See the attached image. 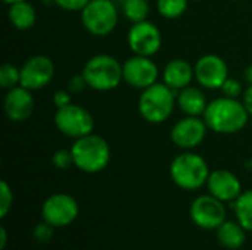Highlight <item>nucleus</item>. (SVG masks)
<instances>
[{
  "mask_svg": "<svg viewBox=\"0 0 252 250\" xmlns=\"http://www.w3.org/2000/svg\"><path fill=\"white\" fill-rule=\"evenodd\" d=\"M250 113L242 102L232 97H219L208 103L202 118L217 134H235L245 128Z\"/></svg>",
  "mask_w": 252,
  "mask_h": 250,
  "instance_id": "f257e3e1",
  "label": "nucleus"
},
{
  "mask_svg": "<svg viewBox=\"0 0 252 250\" xmlns=\"http://www.w3.org/2000/svg\"><path fill=\"white\" fill-rule=\"evenodd\" d=\"M69 150L72 153L74 167L87 174L100 172L111 161V147L108 141L93 133L77 139Z\"/></svg>",
  "mask_w": 252,
  "mask_h": 250,
  "instance_id": "f03ea898",
  "label": "nucleus"
},
{
  "mask_svg": "<svg viewBox=\"0 0 252 250\" xmlns=\"http://www.w3.org/2000/svg\"><path fill=\"white\" fill-rule=\"evenodd\" d=\"M81 74L89 88L111 91L123 81V65L111 55H94L86 62Z\"/></svg>",
  "mask_w": 252,
  "mask_h": 250,
  "instance_id": "7ed1b4c3",
  "label": "nucleus"
},
{
  "mask_svg": "<svg viewBox=\"0 0 252 250\" xmlns=\"http://www.w3.org/2000/svg\"><path fill=\"white\" fill-rule=\"evenodd\" d=\"M177 97L174 90L165 83H155L154 85L142 90L139 97V113L149 124H161L168 119L174 111Z\"/></svg>",
  "mask_w": 252,
  "mask_h": 250,
  "instance_id": "20e7f679",
  "label": "nucleus"
},
{
  "mask_svg": "<svg viewBox=\"0 0 252 250\" xmlns=\"http://www.w3.org/2000/svg\"><path fill=\"white\" fill-rule=\"evenodd\" d=\"M210 168L205 159L193 152H185L176 156L170 165L173 181L183 190H198L207 184Z\"/></svg>",
  "mask_w": 252,
  "mask_h": 250,
  "instance_id": "39448f33",
  "label": "nucleus"
},
{
  "mask_svg": "<svg viewBox=\"0 0 252 250\" xmlns=\"http://www.w3.org/2000/svg\"><path fill=\"white\" fill-rule=\"evenodd\" d=\"M53 122L59 133L74 140L92 134L94 130V118L90 111L75 103L58 108L53 116Z\"/></svg>",
  "mask_w": 252,
  "mask_h": 250,
  "instance_id": "423d86ee",
  "label": "nucleus"
},
{
  "mask_svg": "<svg viewBox=\"0 0 252 250\" xmlns=\"http://www.w3.org/2000/svg\"><path fill=\"white\" fill-rule=\"evenodd\" d=\"M81 22L90 34L105 37L118 24V9L112 0H90L81 10Z\"/></svg>",
  "mask_w": 252,
  "mask_h": 250,
  "instance_id": "0eeeda50",
  "label": "nucleus"
},
{
  "mask_svg": "<svg viewBox=\"0 0 252 250\" xmlns=\"http://www.w3.org/2000/svg\"><path fill=\"white\" fill-rule=\"evenodd\" d=\"M127 43L134 55L151 57L155 53H158V50L161 49L162 44L161 31L155 24L149 22L148 19L142 22H136L128 29Z\"/></svg>",
  "mask_w": 252,
  "mask_h": 250,
  "instance_id": "6e6552de",
  "label": "nucleus"
},
{
  "mask_svg": "<svg viewBox=\"0 0 252 250\" xmlns=\"http://www.w3.org/2000/svg\"><path fill=\"white\" fill-rule=\"evenodd\" d=\"M158 75V66L148 56L134 55L123 63V80L134 88L145 90L154 85Z\"/></svg>",
  "mask_w": 252,
  "mask_h": 250,
  "instance_id": "1a4fd4ad",
  "label": "nucleus"
},
{
  "mask_svg": "<svg viewBox=\"0 0 252 250\" xmlns=\"http://www.w3.org/2000/svg\"><path fill=\"white\" fill-rule=\"evenodd\" d=\"M41 215L44 222L52 227H65L69 225L78 215L77 200L65 193L52 194L47 197L41 208Z\"/></svg>",
  "mask_w": 252,
  "mask_h": 250,
  "instance_id": "9d476101",
  "label": "nucleus"
},
{
  "mask_svg": "<svg viewBox=\"0 0 252 250\" xmlns=\"http://www.w3.org/2000/svg\"><path fill=\"white\" fill-rule=\"evenodd\" d=\"M190 217L193 222L204 230L219 228L226 221L224 202L214 197L213 194L199 196L190 206Z\"/></svg>",
  "mask_w": 252,
  "mask_h": 250,
  "instance_id": "9b49d317",
  "label": "nucleus"
},
{
  "mask_svg": "<svg viewBox=\"0 0 252 250\" xmlns=\"http://www.w3.org/2000/svg\"><path fill=\"white\" fill-rule=\"evenodd\" d=\"M55 75V65L49 56L44 55H34L25 60L21 66V85L34 91L41 90Z\"/></svg>",
  "mask_w": 252,
  "mask_h": 250,
  "instance_id": "f8f14e48",
  "label": "nucleus"
},
{
  "mask_svg": "<svg viewBox=\"0 0 252 250\" xmlns=\"http://www.w3.org/2000/svg\"><path fill=\"white\" fill-rule=\"evenodd\" d=\"M207 130L208 125L204 121V118L201 119V116H185L183 119L177 121L174 124V127L171 128V141L185 150H190L198 147L205 136H207Z\"/></svg>",
  "mask_w": 252,
  "mask_h": 250,
  "instance_id": "ddd939ff",
  "label": "nucleus"
},
{
  "mask_svg": "<svg viewBox=\"0 0 252 250\" xmlns=\"http://www.w3.org/2000/svg\"><path fill=\"white\" fill-rule=\"evenodd\" d=\"M195 78L204 88H221L229 78V68L223 57L217 55H205L195 63Z\"/></svg>",
  "mask_w": 252,
  "mask_h": 250,
  "instance_id": "4468645a",
  "label": "nucleus"
},
{
  "mask_svg": "<svg viewBox=\"0 0 252 250\" xmlns=\"http://www.w3.org/2000/svg\"><path fill=\"white\" fill-rule=\"evenodd\" d=\"M34 108H35V103H34L31 90L22 85L7 90L4 100H3V109H4L6 116L12 122L27 121L32 115Z\"/></svg>",
  "mask_w": 252,
  "mask_h": 250,
  "instance_id": "2eb2a0df",
  "label": "nucleus"
},
{
  "mask_svg": "<svg viewBox=\"0 0 252 250\" xmlns=\"http://www.w3.org/2000/svg\"><path fill=\"white\" fill-rule=\"evenodd\" d=\"M207 187L210 194L220 199L221 202L236 200L242 193V186L239 178L227 169L213 171L208 177Z\"/></svg>",
  "mask_w": 252,
  "mask_h": 250,
  "instance_id": "dca6fc26",
  "label": "nucleus"
},
{
  "mask_svg": "<svg viewBox=\"0 0 252 250\" xmlns=\"http://www.w3.org/2000/svg\"><path fill=\"white\" fill-rule=\"evenodd\" d=\"M193 78H195V68L185 59L170 60L162 71L164 83L174 91L183 90L188 85H190Z\"/></svg>",
  "mask_w": 252,
  "mask_h": 250,
  "instance_id": "f3484780",
  "label": "nucleus"
},
{
  "mask_svg": "<svg viewBox=\"0 0 252 250\" xmlns=\"http://www.w3.org/2000/svg\"><path fill=\"white\" fill-rule=\"evenodd\" d=\"M177 105L182 112H185L189 116H201L204 115L208 102L205 99V94L201 88L188 85L186 88L180 90L177 94Z\"/></svg>",
  "mask_w": 252,
  "mask_h": 250,
  "instance_id": "a211bd4d",
  "label": "nucleus"
},
{
  "mask_svg": "<svg viewBox=\"0 0 252 250\" xmlns=\"http://www.w3.org/2000/svg\"><path fill=\"white\" fill-rule=\"evenodd\" d=\"M7 16H9L10 24L19 31H27V29L32 28L37 21L35 9L27 0L9 4Z\"/></svg>",
  "mask_w": 252,
  "mask_h": 250,
  "instance_id": "6ab92c4d",
  "label": "nucleus"
},
{
  "mask_svg": "<svg viewBox=\"0 0 252 250\" xmlns=\"http://www.w3.org/2000/svg\"><path fill=\"white\" fill-rule=\"evenodd\" d=\"M245 228L241 224L232 222V221H224L219 228H217V239L221 246L227 249H239L245 243Z\"/></svg>",
  "mask_w": 252,
  "mask_h": 250,
  "instance_id": "aec40b11",
  "label": "nucleus"
},
{
  "mask_svg": "<svg viewBox=\"0 0 252 250\" xmlns=\"http://www.w3.org/2000/svg\"><path fill=\"white\" fill-rule=\"evenodd\" d=\"M235 212L239 224L247 231H252V190L241 193L235 203Z\"/></svg>",
  "mask_w": 252,
  "mask_h": 250,
  "instance_id": "412c9836",
  "label": "nucleus"
},
{
  "mask_svg": "<svg viewBox=\"0 0 252 250\" xmlns=\"http://www.w3.org/2000/svg\"><path fill=\"white\" fill-rule=\"evenodd\" d=\"M123 13L133 24L146 21L149 15V3L148 0H123Z\"/></svg>",
  "mask_w": 252,
  "mask_h": 250,
  "instance_id": "4be33fe9",
  "label": "nucleus"
},
{
  "mask_svg": "<svg viewBox=\"0 0 252 250\" xmlns=\"http://www.w3.org/2000/svg\"><path fill=\"white\" fill-rule=\"evenodd\" d=\"M189 0H157L158 13L167 19L180 18L188 9Z\"/></svg>",
  "mask_w": 252,
  "mask_h": 250,
  "instance_id": "5701e85b",
  "label": "nucleus"
},
{
  "mask_svg": "<svg viewBox=\"0 0 252 250\" xmlns=\"http://www.w3.org/2000/svg\"><path fill=\"white\" fill-rule=\"evenodd\" d=\"M21 85V69L12 63H4L0 68V87L10 90Z\"/></svg>",
  "mask_w": 252,
  "mask_h": 250,
  "instance_id": "b1692460",
  "label": "nucleus"
},
{
  "mask_svg": "<svg viewBox=\"0 0 252 250\" xmlns=\"http://www.w3.org/2000/svg\"><path fill=\"white\" fill-rule=\"evenodd\" d=\"M12 202H13L12 190L6 181H1L0 183V217L1 218H4L7 215V212L10 211Z\"/></svg>",
  "mask_w": 252,
  "mask_h": 250,
  "instance_id": "393cba45",
  "label": "nucleus"
},
{
  "mask_svg": "<svg viewBox=\"0 0 252 250\" xmlns=\"http://www.w3.org/2000/svg\"><path fill=\"white\" fill-rule=\"evenodd\" d=\"M220 90L223 91V96L232 97V99H238L239 96L244 94V87H242V84H241L238 80H233V78H227V80L224 81V84L221 85Z\"/></svg>",
  "mask_w": 252,
  "mask_h": 250,
  "instance_id": "a878e982",
  "label": "nucleus"
},
{
  "mask_svg": "<svg viewBox=\"0 0 252 250\" xmlns=\"http://www.w3.org/2000/svg\"><path fill=\"white\" fill-rule=\"evenodd\" d=\"M53 165L58 169H66L71 165H74V159H72V153L71 150H56L53 158H52Z\"/></svg>",
  "mask_w": 252,
  "mask_h": 250,
  "instance_id": "bb28decb",
  "label": "nucleus"
},
{
  "mask_svg": "<svg viewBox=\"0 0 252 250\" xmlns=\"http://www.w3.org/2000/svg\"><path fill=\"white\" fill-rule=\"evenodd\" d=\"M56 6L69 12H81L90 0H53Z\"/></svg>",
  "mask_w": 252,
  "mask_h": 250,
  "instance_id": "cd10ccee",
  "label": "nucleus"
},
{
  "mask_svg": "<svg viewBox=\"0 0 252 250\" xmlns=\"http://www.w3.org/2000/svg\"><path fill=\"white\" fill-rule=\"evenodd\" d=\"M52 236H53V228H52V225L47 224V222L38 224V225L34 228V237H35L38 242H41V243L49 242V240L52 239Z\"/></svg>",
  "mask_w": 252,
  "mask_h": 250,
  "instance_id": "c85d7f7f",
  "label": "nucleus"
},
{
  "mask_svg": "<svg viewBox=\"0 0 252 250\" xmlns=\"http://www.w3.org/2000/svg\"><path fill=\"white\" fill-rule=\"evenodd\" d=\"M86 87H87V83H86L83 74H77V75H74V77L68 81V90H69L72 94L81 93Z\"/></svg>",
  "mask_w": 252,
  "mask_h": 250,
  "instance_id": "c756f323",
  "label": "nucleus"
},
{
  "mask_svg": "<svg viewBox=\"0 0 252 250\" xmlns=\"http://www.w3.org/2000/svg\"><path fill=\"white\" fill-rule=\"evenodd\" d=\"M71 91L69 90H56L55 94H53V105L58 108H63V106H68L71 102Z\"/></svg>",
  "mask_w": 252,
  "mask_h": 250,
  "instance_id": "7c9ffc66",
  "label": "nucleus"
},
{
  "mask_svg": "<svg viewBox=\"0 0 252 250\" xmlns=\"http://www.w3.org/2000/svg\"><path fill=\"white\" fill-rule=\"evenodd\" d=\"M242 103L247 109V112L252 116V84H250L245 90H244V94H242Z\"/></svg>",
  "mask_w": 252,
  "mask_h": 250,
  "instance_id": "2f4dec72",
  "label": "nucleus"
},
{
  "mask_svg": "<svg viewBox=\"0 0 252 250\" xmlns=\"http://www.w3.org/2000/svg\"><path fill=\"white\" fill-rule=\"evenodd\" d=\"M244 80H245V83H248V85L252 84V65L248 66V68H245V71H244Z\"/></svg>",
  "mask_w": 252,
  "mask_h": 250,
  "instance_id": "473e14b6",
  "label": "nucleus"
},
{
  "mask_svg": "<svg viewBox=\"0 0 252 250\" xmlns=\"http://www.w3.org/2000/svg\"><path fill=\"white\" fill-rule=\"evenodd\" d=\"M0 249H4V246H6V242H7V236H6V230L1 227L0 228Z\"/></svg>",
  "mask_w": 252,
  "mask_h": 250,
  "instance_id": "72a5a7b5",
  "label": "nucleus"
},
{
  "mask_svg": "<svg viewBox=\"0 0 252 250\" xmlns=\"http://www.w3.org/2000/svg\"><path fill=\"white\" fill-rule=\"evenodd\" d=\"M6 4H12V3H16V1H22V0H3Z\"/></svg>",
  "mask_w": 252,
  "mask_h": 250,
  "instance_id": "f704fd0d",
  "label": "nucleus"
}]
</instances>
